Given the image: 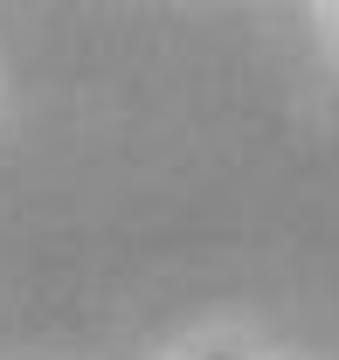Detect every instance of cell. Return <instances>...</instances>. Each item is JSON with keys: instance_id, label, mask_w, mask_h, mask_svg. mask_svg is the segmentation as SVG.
Listing matches in <instances>:
<instances>
[{"instance_id": "1", "label": "cell", "mask_w": 339, "mask_h": 360, "mask_svg": "<svg viewBox=\"0 0 339 360\" xmlns=\"http://www.w3.org/2000/svg\"><path fill=\"white\" fill-rule=\"evenodd\" d=\"M208 360H243V354H208Z\"/></svg>"}]
</instances>
